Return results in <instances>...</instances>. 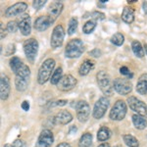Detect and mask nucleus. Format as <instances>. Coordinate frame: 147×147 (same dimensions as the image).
Segmentation results:
<instances>
[{
    "instance_id": "obj_15",
    "label": "nucleus",
    "mask_w": 147,
    "mask_h": 147,
    "mask_svg": "<svg viewBox=\"0 0 147 147\" xmlns=\"http://www.w3.org/2000/svg\"><path fill=\"white\" fill-rule=\"evenodd\" d=\"M18 26L21 34L25 36H28L32 30V20H30V15L24 14L23 16H21L18 21Z\"/></svg>"
},
{
    "instance_id": "obj_20",
    "label": "nucleus",
    "mask_w": 147,
    "mask_h": 147,
    "mask_svg": "<svg viewBox=\"0 0 147 147\" xmlns=\"http://www.w3.org/2000/svg\"><path fill=\"white\" fill-rule=\"evenodd\" d=\"M136 91L141 95H147V74H142L136 84Z\"/></svg>"
},
{
    "instance_id": "obj_47",
    "label": "nucleus",
    "mask_w": 147,
    "mask_h": 147,
    "mask_svg": "<svg viewBox=\"0 0 147 147\" xmlns=\"http://www.w3.org/2000/svg\"><path fill=\"white\" fill-rule=\"evenodd\" d=\"M143 48H144V51H145V53H146V55H147V44L146 43H144Z\"/></svg>"
},
{
    "instance_id": "obj_38",
    "label": "nucleus",
    "mask_w": 147,
    "mask_h": 147,
    "mask_svg": "<svg viewBox=\"0 0 147 147\" xmlns=\"http://www.w3.org/2000/svg\"><path fill=\"white\" fill-rule=\"evenodd\" d=\"M89 55H91L92 57H95V58H98V57L101 56V51L98 48H95L89 52Z\"/></svg>"
},
{
    "instance_id": "obj_40",
    "label": "nucleus",
    "mask_w": 147,
    "mask_h": 147,
    "mask_svg": "<svg viewBox=\"0 0 147 147\" xmlns=\"http://www.w3.org/2000/svg\"><path fill=\"white\" fill-rule=\"evenodd\" d=\"M13 145H14V147H24L25 146V143H24L22 140H19V139H17V140L14 141Z\"/></svg>"
},
{
    "instance_id": "obj_26",
    "label": "nucleus",
    "mask_w": 147,
    "mask_h": 147,
    "mask_svg": "<svg viewBox=\"0 0 147 147\" xmlns=\"http://www.w3.org/2000/svg\"><path fill=\"white\" fill-rule=\"evenodd\" d=\"M92 144V134L85 132L82 134L79 141V147H91Z\"/></svg>"
},
{
    "instance_id": "obj_22",
    "label": "nucleus",
    "mask_w": 147,
    "mask_h": 147,
    "mask_svg": "<svg viewBox=\"0 0 147 147\" xmlns=\"http://www.w3.org/2000/svg\"><path fill=\"white\" fill-rule=\"evenodd\" d=\"M122 20L127 24H131L134 21V10L130 6H125L122 13Z\"/></svg>"
},
{
    "instance_id": "obj_50",
    "label": "nucleus",
    "mask_w": 147,
    "mask_h": 147,
    "mask_svg": "<svg viewBox=\"0 0 147 147\" xmlns=\"http://www.w3.org/2000/svg\"><path fill=\"white\" fill-rule=\"evenodd\" d=\"M113 147H122L121 145H115V146H113Z\"/></svg>"
},
{
    "instance_id": "obj_41",
    "label": "nucleus",
    "mask_w": 147,
    "mask_h": 147,
    "mask_svg": "<svg viewBox=\"0 0 147 147\" xmlns=\"http://www.w3.org/2000/svg\"><path fill=\"white\" fill-rule=\"evenodd\" d=\"M68 101L67 100H64V99H61V100H58L56 102V105L57 106H60V107H62V106H65L67 105Z\"/></svg>"
},
{
    "instance_id": "obj_7",
    "label": "nucleus",
    "mask_w": 147,
    "mask_h": 147,
    "mask_svg": "<svg viewBox=\"0 0 147 147\" xmlns=\"http://www.w3.org/2000/svg\"><path fill=\"white\" fill-rule=\"evenodd\" d=\"M127 104L123 100H118L111 109L109 118L112 121H122L127 115Z\"/></svg>"
},
{
    "instance_id": "obj_21",
    "label": "nucleus",
    "mask_w": 147,
    "mask_h": 147,
    "mask_svg": "<svg viewBox=\"0 0 147 147\" xmlns=\"http://www.w3.org/2000/svg\"><path fill=\"white\" fill-rule=\"evenodd\" d=\"M94 65H95V63H94L92 60H90V59H85L84 62H82V65L80 66L79 74L80 76L88 75V73L94 68Z\"/></svg>"
},
{
    "instance_id": "obj_2",
    "label": "nucleus",
    "mask_w": 147,
    "mask_h": 147,
    "mask_svg": "<svg viewBox=\"0 0 147 147\" xmlns=\"http://www.w3.org/2000/svg\"><path fill=\"white\" fill-rule=\"evenodd\" d=\"M96 80L98 86L102 91V93L106 96H111L114 91L113 82L111 80L110 76L105 71H99L96 75Z\"/></svg>"
},
{
    "instance_id": "obj_9",
    "label": "nucleus",
    "mask_w": 147,
    "mask_h": 147,
    "mask_svg": "<svg viewBox=\"0 0 147 147\" xmlns=\"http://www.w3.org/2000/svg\"><path fill=\"white\" fill-rule=\"evenodd\" d=\"M127 105L129 106V108L131 109L134 112H136L137 115L143 116L146 117L147 116V107L143 101H141L140 99H138L136 96H129L127 98Z\"/></svg>"
},
{
    "instance_id": "obj_36",
    "label": "nucleus",
    "mask_w": 147,
    "mask_h": 147,
    "mask_svg": "<svg viewBox=\"0 0 147 147\" xmlns=\"http://www.w3.org/2000/svg\"><path fill=\"white\" fill-rule=\"evenodd\" d=\"M15 44L14 43H10V44H8L7 45V48H6V52H5V55H7V56H10V55H12V54H14V52H15Z\"/></svg>"
},
{
    "instance_id": "obj_10",
    "label": "nucleus",
    "mask_w": 147,
    "mask_h": 147,
    "mask_svg": "<svg viewBox=\"0 0 147 147\" xmlns=\"http://www.w3.org/2000/svg\"><path fill=\"white\" fill-rule=\"evenodd\" d=\"M77 118L80 123H85L90 115V106L84 100H80L76 104Z\"/></svg>"
},
{
    "instance_id": "obj_33",
    "label": "nucleus",
    "mask_w": 147,
    "mask_h": 147,
    "mask_svg": "<svg viewBox=\"0 0 147 147\" xmlns=\"http://www.w3.org/2000/svg\"><path fill=\"white\" fill-rule=\"evenodd\" d=\"M7 30L9 32H12V34H15L16 32L18 30L19 28V26H18V23L15 22V21H10L8 24H7Z\"/></svg>"
},
{
    "instance_id": "obj_42",
    "label": "nucleus",
    "mask_w": 147,
    "mask_h": 147,
    "mask_svg": "<svg viewBox=\"0 0 147 147\" xmlns=\"http://www.w3.org/2000/svg\"><path fill=\"white\" fill-rule=\"evenodd\" d=\"M7 28H3V24H1V39H3L4 37L6 36V34H7Z\"/></svg>"
},
{
    "instance_id": "obj_27",
    "label": "nucleus",
    "mask_w": 147,
    "mask_h": 147,
    "mask_svg": "<svg viewBox=\"0 0 147 147\" xmlns=\"http://www.w3.org/2000/svg\"><path fill=\"white\" fill-rule=\"evenodd\" d=\"M123 140L125 143V145L129 147H138L139 146V142L138 140L131 134H125L123 136Z\"/></svg>"
},
{
    "instance_id": "obj_16",
    "label": "nucleus",
    "mask_w": 147,
    "mask_h": 147,
    "mask_svg": "<svg viewBox=\"0 0 147 147\" xmlns=\"http://www.w3.org/2000/svg\"><path fill=\"white\" fill-rule=\"evenodd\" d=\"M73 121V115L67 110H62L58 112L52 118L53 125H67Z\"/></svg>"
},
{
    "instance_id": "obj_4",
    "label": "nucleus",
    "mask_w": 147,
    "mask_h": 147,
    "mask_svg": "<svg viewBox=\"0 0 147 147\" xmlns=\"http://www.w3.org/2000/svg\"><path fill=\"white\" fill-rule=\"evenodd\" d=\"M84 44L80 38L72 39L68 42L67 46L65 49V56L67 58H79V57L84 53Z\"/></svg>"
},
{
    "instance_id": "obj_18",
    "label": "nucleus",
    "mask_w": 147,
    "mask_h": 147,
    "mask_svg": "<svg viewBox=\"0 0 147 147\" xmlns=\"http://www.w3.org/2000/svg\"><path fill=\"white\" fill-rule=\"evenodd\" d=\"M55 21L53 20L51 17H49L48 15L46 16H40L35 20L34 22V28L38 32H44L47 28L53 24Z\"/></svg>"
},
{
    "instance_id": "obj_13",
    "label": "nucleus",
    "mask_w": 147,
    "mask_h": 147,
    "mask_svg": "<svg viewBox=\"0 0 147 147\" xmlns=\"http://www.w3.org/2000/svg\"><path fill=\"white\" fill-rule=\"evenodd\" d=\"M77 79L72 75L63 76V78L57 84V88L61 91H70L77 85Z\"/></svg>"
},
{
    "instance_id": "obj_19",
    "label": "nucleus",
    "mask_w": 147,
    "mask_h": 147,
    "mask_svg": "<svg viewBox=\"0 0 147 147\" xmlns=\"http://www.w3.org/2000/svg\"><path fill=\"white\" fill-rule=\"evenodd\" d=\"M64 8V4L61 1H54L51 2V4L48 6L47 9V15L49 17H51L54 21H56V19L60 16V14L62 13Z\"/></svg>"
},
{
    "instance_id": "obj_46",
    "label": "nucleus",
    "mask_w": 147,
    "mask_h": 147,
    "mask_svg": "<svg viewBox=\"0 0 147 147\" xmlns=\"http://www.w3.org/2000/svg\"><path fill=\"white\" fill-rule=\"evenodd\" d=\"M98 147H110V145H109V143H106V142H104V143L100 144Z\"/></svg>"
},
{
    "instance_id": "obj_3",
    "label": "nucleus",
    "mask_w": 147,
    "mask_h": 147,
    "mask_svg": "<svg viewBox=\"0 0 147 147\" xmlns=\"http://www.w3.org/2000/svg\"><path fill=\"white\" fill-rule=\"evenodd\" d=\"M10 68L16 75V77L30 80V67L26 65V64H24L20 58H18V57H12V59L10 60Z\"/></svg>"
},
{
    "instance_id": "obj_6",
    "label": "nucleus",
    "mask_w": 147,
    "mask_h": 147,
    "mask_svg": "<svg viewBox=\"0 0 147 147\" xmlns=\"http://www.w3.org/2000/svg\"><path fill=\"white\" fill-rule=\"evenodd\" d=\"M24 51L30 62L34 63L38 51V42L35 38H28L24 42Z\"/></svg>"
},
{
    "instance_id": "obj_25",
    "label": "nucleus",
    "mask_w": 147,
    "mask_h": 147,
    "mask_svg": "<svg viewBox=\"0 0 147 147\" xmlns=\"http://www.w3.org/2000/svg\"><path fill=\"white\" fill-rule=\"evenodd\" d=\"M131 49L136 57H138V58L144 57V53H145V52H144V48L142 47L141 43L139 41L134 40V41L131 42Z\"/></svg>"
},
{
    "instance_id": "obj_23",
    "label": "nucleus",
    "mask_w": 147,
    "mask_h": 147,
    "mask_svg": "<svg viewBox=\"0 0 147 147\" xmlns=\"http://www.w3.org/2000/svg\"><path fill=\"white\" fill-rule=\"evenodd\" d=\"M131 119H132V123H134V125L137 129H144L147 127V120L143 116L134 114L131 117Z\"/></svg>"
},
{
    "instance_id": "obj_8",
    "label": "nucleus",
    "mask_w": 147,
    "mask_h": 147,
    "mask_svg": "<svg viewBox=\"0 0 147 147\" xmlns=\"http://www.w3.org/2000/svg\"><path fill=\"white\" fill-rule=\"evenodd\" d=\"M109 104H110V101L106 96L100 97L96 101V103L94 104L93 111H92V116H93L94 119L99 120L104 117L106 111L108 110Z\"/></svg>"
},
{
    "instance_id": "obj_24",
    "label": "nucleus",
    "mask_w": 147,
    "mask_h": 147,
    "mask_svg": "<svg viewBox=\"0 0 147 147\" xmlns=\"http://www.w3.org/2000/svg\"><path fill=\"white\" fill-rule=\"evenodd\" d=\"M112 136V131L107 127H101L97 132V139L99 141H106Z\"/></svg>"
},
{
    "instance_id": "obj_32",
    "label": "nucleus",
    "mask_w": 147,
    "mask_h": 147,
    "mask_svg": "<svg viewBox=\"0 0 147 147\" xmlns=\"http://www.w3.org/2000/svg\"><path fill=\"white\" fill-rule=\"evenodd\" d=\"M78 19L77 18H72L69 21V27H68V34L72 35L76 32L78 28Z\"/></svg>"
},
{
    "instance_id": "obj_14",
    "label": "nucleus",
    "mask_w": 147,
    "mask_h": 147,
    "mask_svg": "<svg viewBox=\"0 0 147 147\" xmlns=\"http://www.w3.org/2000/svg\"><path fill=\"white\" fill-rule=\"evenodd\" d=\"M10 80L7 77L6 74L1 73V78H0V97H1V100H6L10 95Z\"/></svg>"
},
{
    "instance_id": "obj_34",
    "label": "nucleus",
    "mask_w": 147,
    "mask_h": 147,
    "mask_svg": "<svg viewBox=\"0 0 147 147\" xmlns=\"http://www.w3.org/2000/svg\"><path fill=\"white\" fill-rule=\"evenodd\" d=\"M46 4V0H35L32 2V6L35 10H40Z\"/></svg>"
},
{
    "instance_id": "obj_49",
    "label": "nucleus",
    "mask_w": 147,
    "mask_h": 147,
    "mask_svg": "<svg viewBox=\"0 0 147 147\" xmlns=\"http://www.w3.org/2000/svg\"><path fill=\"white\" fill-rule=\"evenodd\" d=\"M134 2H136V0H129V1H127V3H134Z\"/></svg>"
},
{
    "instance_id": "obj_31",
    "label": "nucleus",
    "mask_w": 147,
    "mask_h": 147,
    "mask_svg": "<svg viewBox=\"0 0 147 147\" xmlns=\"http://www.w3.org/2000/svg\"><path fill=\"white\" fill-rule=\"evenodd\" d=\"M95 28H96L95 21H93V20L87 21V22L84 24V28H82V32H84L85 34H89L95 30Z\"/></svg>"
},
{
    "instance_id": "obj_45",
    "label": "nucleus",
    "mask_w": 147,
    "mask_h": 147,
    "mask_svg": "<svg viewBox=\"0 0 147 147\" xmlns=\"http://www.w3.org/2000/svg\"><path fill=\"white\" fill-rule=\"evenodd\" d=\"M142 6H143V10H144V13L147 14V1L143 2V4H142Z\"/></svg>"
},
{
    "instance_id": "obj_35",
    "label": "nucleus",
    "mask_w": 147,
    "mask_h": 147,
    "mask_svg": "<svg viewBox=\"0 0 147 147\" xmlns=\"http://www.w3.org/2000/svg\"><path fill=\"white\" fill-rule=\"evenodd\" d=\"M91 17L94 19V20L96 21H102L105 19V15H104L103 13H101V12H98V11H95L93 12V13L91 14Z\"/></svg>"
},
{
    "instance_id": "obj_44",
    "label": "nucleus",
    "mask_w": 147,
    "mask_h": 147,
    "mask_svg": "<svg viewBox=\"0 0 147 147\" xmlns=\"http://www.w3.org/2000/svg\"><path fill=\"white\" fill-rule=\"evenodd\" d=\"M77 130H78L77 127H76V125H72V127H71V129H70V131H69V134H72L73 131H74V132H76Z\"/></svg>"
},
{
    "instance_id": "obj_43",
    "label": "nucleus",
    "mask_w": 147,
    "mask_h": 147,
    "mask_svg": "<svg viewBox=\"0 0 147 147\" xmlns=\"http://www.w3.org/2000/svg\"><path fill=\"white\" fill-rule=\"evenodd\" d=\"M56 147H72V146H71L68 142H61V143H59Z\"/></svg>"
},
{
    "instance_id": "obj_17",
    "label": "nucleus",
    "mask_w": 147,
    "mask_h": 147,
    "mask_svg": "<svg viewBox=\"0 0 147 147\" xmlns=\"http://www.w3.org/2000/svg\"><path fill=\"white\" fill-rule=\"evenodd\" d=\"M28 9V4L26 2H18V3L14 4L9 7L5 12V16L7 18L15 17L20 14L24 13Z\"/></svg>"
},
{
    "instance_id": "obj_48",
    "label": "nucleus",
    "mask_w": 147,
    "mask_h": 147,
    "mask_svg": "<svg viewBox=\"0 0 147 147\" xmlns=\"http://www.w3.org/2000/svg\"><path fill=\"white\" fill-rule=\"evenodd\" d=\"M4 147H14V145H12V144H9V143H7L4 145Z\"/></svg>"
},
{
    "instance_id": "obj_11",
    "label": "nucleus",
    "mask_w": 147,
    "mask_h": 147,
    "mask_svg": "<svg viewBox=\"0 0 147 147\" xmlns=\"http://www.w3.org/2000/svg\"><path fill=\"white\" fill-rule=\"evenodd\" d=\"M64 38H65V30L62 25H58L53 28V32L51 34L50 45L52 48L60 47L63 44Z\"/></svg>"
},
{
    "instance_id": "obj_28",
    "label": "nucleus",
    "mask_w": 147,
    "mask_h": 147,
    "mask_svg": "<svg viewBox=\"0 0 147 147\" xmlns=\"http://www.w3.org/2000/svg\"><path fill=\"white\" fill-rule=\"evenodd\" d=\"M28 85V80H25V79H22V78H18L16 77L15 78V86H16V89L18 91H24L27 89Z\"/></svg>"
},
{
    "instance_id": "obj_29",
    "label": "nucleus",
    "mask_w": 147,
    "mask_h": 147,
    "mask_svg": "<svg viewBox=\"0 0 147 147\" xmlns=\"http://www.w3.org/2000/svg\"><path fill=\"white\" fill-rule=\"evenodd\" d=\"M62 78H63V70L61 67H58L55 71H54V73L52 74V77H51V80H50L51 84H54V85H57Z\"/></svg>"
},
{
    "instance_id": "obj_12",
    "label": "nucleus",
    "mask_w": 147,
    "mask_h": 147,
    "mask_svg": "<svg viewBox=\"0 0 147 147\" xmlns=\"http://www.w3.org/2000/svg\"><path fill=\"white\" fill-rule=\"evenodd\" d=\"M54 142V136L50 129H43L40 132L35 147H51Z\"/></svg>"
},
{
    "instance_id": "obj_37",
    "label": "nucleus",
    "mask_w": 147,
    "mask_h": 147,
    "mask_svg": "<svg viewBox=\"0 0 147 147\" xmlns=\"http://www.w3.org/2000/svg\"><path fill=\"white\" fill-rule=\"evenodd\" d=\"M120 73L122 74L123 76H127V77H132V74L130 73L129 69L127 67H125V66H123V67L120 68Z\"/></svg>"
},
{
    "instance_id": "obj_1",
    "label": "nucleus",
    "mask_w": 147,
    "mask_h": 147,
    "mask_svg": "<svg viewBox=\"0 0 147 147\" xmlns=\"http://www.w3.org/2000/svg\"><path fill=\"white\" fill-rule=\"evenodd\" d=\"M55 60L52 58H48L44 61L40 66L38 73H37V82L39 84H44L48 80L52 77L51 74H53V70L55 68Z\"/></svg>"
},
{
    "instance_id": "obj_30",
    "label": "nucleus",
    "mask_w": 147,
    "mask_h": 147,
    "mask_svg": "<svg viewBox=\"0 0 147 147\" xmlns=\"http://www.w3.org/2000/svg\"><path fill=\"white\" fill-rule=\"evenodd\" d=\"M111 42H112L113 44H115V45L117 46H121L124 44L125 42V36L123 34H121V32H116L115 34L112 35V37H111Z\"/></svg>"
},
{
    "instance_id": "obj_5",
    "label": "nucleus",
    "mask_w": 147,
    "mask_h": 147,
    "mask_svg": "<svg viewBox=\"0 0 147 147\" xmlns=\"http://www.w3.org/2000/svg\"><path fill=\"white\" fill-rule=\"evenodd\" d=\"M114 90H116L121 95H127L132 90V84L129 79L125 78H117L113 82Z\"/></svg>"
},
{
    "instance_id": "obj_39",
    "label": "nucleus",
    "mask_w": 147,
    "mask_h": 147,
    "mask_svg": "<svg viewBox=\"0 0 147 147\" xmlns=\"http://www.w3.org/2000/svg\"><path fill=\"white\" fill-rule=\"evenodd\" d=\"M22 109L24 111H26V112H28V110H30V103H28V101H24L23 103H22Z\"/></svg>"
}]
</instances>
